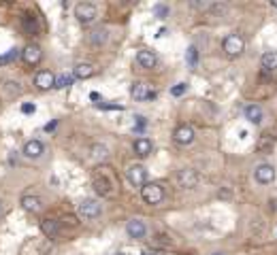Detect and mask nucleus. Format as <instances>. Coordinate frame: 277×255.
Segmentation results:
<instances>
[{
  "mask_svg": "<svg viewBox=\"0 0 277 255\" xmlns=\"http://www.w3.org/2000/svg\"><path fill=\"white\" fill-rule=\"evenodd\" d=\"M75 17L81 21V24L85 26H90V24H94L96 17H98V11H96V6L92 4V2H79L75 6Z\"/></svg>",
  "mask_w": 277,
  "mask_h": 255,
  "instance_id": "nucleus-2",
  "label": "nucleus"
},
{
  "mask_svg": "<svg viewBox=\"0 0 277 255\" xmlns=\"http://www.w3.org/2000/svg\"><path fill=\"white\" fill-rule=\"evenodd\" d=\"M21 209L37 215V212L43 211V200L39 196H24V198H21Z\"/></svg>",
  "mask_w": 277,
  "mask_h": 255,
  "instance_id": "nucleus-15",
  "label": "nucleus"
},
{
  "mask_svg": "<svg viewBox=\"0 0 277 255\" xmlns=\"http://www.w3.org/2000/svg\"><path fill=\"white\" fill-rule=\"evenodd\" d=\"M130 96H132L137 102H145V100H154V98H156V91H154L152 87H149V83H145V81H137V83H132Z\"/></svg>",
  "mask_w": 277,
  "mask_h": 255,
  "instance_id": "nucleus-5",
  "label": "nucleus"
},
{
  "mask_svg": "<svg viewBox=\"0 0 277 255\" xmlns=\"http://www.w3.org/2000/svg\"><path fill=\"white\" fill-rule=\"evenodd\" d=\"M96 109H103V111H124V104H115V102H96Z\"/></svg>",
  "mask_w": 277,
  "mask_h": 255,
  "instance_id": "nucleus-27",
  "label": "nucleus"
},
{
  "mask_svg": "<svg viewBox=\"0 0 277 255\" xmlns=\"http://www.w3.org/2000/svg\"><path fill=\"white\" fill-rule=\"evenodd\" d=\"M154 13H156V15H158L160 19L166 17V6H165V4H156V6H154Z\"/></svg>",
  "mask_w": 277,
  "mask_h": 255,
  "instance_id": "nucleus-30",
  "label": "nucleus"
},
{
  "mask_svg": "<svg viewBox=\"0 0 277 255\" xmlns=\"http://www.w3.org/2000/svg\"><path fill=\"white\" fill-rule=\"evenodd\" d=\"M41 232L45 234L47 238H58L60 223L55 221V219H43V221H41Z\"/></svg>",
  "mask_w": 277,
  "mask_h": 255,
  "instance_id": "nucleus-17",
  "label": "nucleus"
},
{
  "mask_svg": "<svg viewBox=\"0 0 277 255\" xmlns=\"http://www.w3.org/2000/svg\"><path fill=\"white\" fill-rule=\"evenodd\" d=\"M92 155H94V160H105L109 155V149L105 145H92Z\"/></svg>",
  "mask_w": 277,
  "mask_h": 255,
  "instance_id": "nucleus-25",
  "label": "nucleus"
},
{
  "mask_svg": "<svg viewBox=\"0 0 277 255\" xmlns=\"http://www.w3.org/2000/svg\"><path fill=\"white\" fill-rule=\"evenodd\" d=\"M260 66L265 68L267 73H275V70H277V51H267V53H262Z\"/></svg>",
  "mask_w": 277,
  "mask_h": 255,
  "instance_id": "nucleus-19",
  "label": "nucleus"
},
{
  "mask_svg": "<svg viewBox=\"0 0 277 255\" xmlns=\"http://www.w3.org/2000/svg\"><path fill=\"white\" fill-rule=\"evenodd\" d=\"M126 232H128L130 238H143L147 234V228L141 219H130V221L126 223Z\"/></svg>",
  "mask_w": 277,
  "mask_h": 255,
  "instance_id": "nucleus-13",
  "label": "nucleus"
},
{
  "mask_svg": "<svg viewBox=\"0 0 277 255\" xmlns=\"http://www.w3.org/2000/svg\"><path fill=\"white\" fill-rule=\"evenodd\" d=\"M0 211H2V202H0Z\"/></svg>",
  "mask_w": 277,
  "mask_h": 255,
  "instance_id": "nucleus-36",
  "label": "nucleus"
},
{
  "mask_svg": "<svg viewBox=\"0 0 277 255\" xmlns=\"http://www.w3.org/2000/svg\"><path fill=\"white\" fill-rule=\"evenodd\" d=\"M141 196L147 204H160L165 200V189L158 183H147V185L141 187Z\"/></svg>",
  "mask_w": 277,
  "mask_h": 255,
  "instance_id": "nucleus-3",
  "label": "nucleus"
},
{
  "mask_svg": "<svg viewBox=\"0 0 277 255\" xmlns=\"http://www.w3.org/2000/svg\"><path fill=\"white\" fill-rule=\"evenodd\" d=\"M188 91V85L186 83H177L175 87H170V96H175V98H179V96H183Z\"/></svg>",
  "mask_w": 277,
  "mask_h": 255,
  "instance_id": "nucleus-29",
  "label": "nucleus"
},
{
  "mask_svg": "<svg viewBox=\"0 0 277 255\" xmlns=\"http://www.w3.org/2000/svg\"><path fill=\"white\" fill-rule=\"evenodd\" d=\"M145 255H165V253H160V251H154V253H145Z\"/></svg>",
  "mask_w": 277,
  "mask_h": 255,
  "instance_id": "nucleus-33",
  "label": "nucleus"
},
{
  "mask_svg": "<svg viewBox=\"0 0 277 255\" xmlns=\"http://www.w3.org/2000/svg\"><path fill=\"white\" fill-rule=\"evenodd\" d=\"M137 64L141 68L145 70H152L156 64H158V58L154 55V51H147V49H141V51L137 53Z\"/></svg>",
  "mask_w": 277,
  "mask_h": 255,
  "instance_id": "nucleus-14",
  "label": "nucleus"
},
{
  "mask_svg": "<svg viewBox=\"0 0 277 255\" xmlns=\"http://www.w3.org/2000/svg\"><path fill=\"white\" fill-rule=\"evenodd\" d=\"M92 187H94V191L98 196H103V198H107L111 194V183H109V179L107 176H101V174H96L94 176V181H92Z\"/></svg>",
  "mask_w": 277,
  "mask_h": 255,
  "instance_id": "nucleus-16",
  "label": "nucleus"
},
{
  "mask_svg": "<svg viewBox=\"0 0 277 255\" xmlns=\"http://www.w3.org/2000/svg\"><path fill=\"white\" fill-rule=\"evenodd\" d=\"M24 30H26V34H34V30H37V19L32 15L24 17Z\"/></svg>",
  "mask_w": 277,
  "mask_h": 255,
  "instance_id": "nucleus-26",
  "label": "nucleus"
},
{
  "mask_svg": "<svg viewBox=\"0 0 277 255\" xmlns=\"http://www.w3.org/2000/svg\"><path fill=\"white\" fill-rule=\"evenodd\" d=\"M198 181H201V176H198V172L192 170V168H186V170H179V172H177V185L183 187V189L196 187Z\"/></svg>",
  "mask_w": 277,
  "mask_h": 255,
  "instance_id": "nucleus-6",
  "label": "nucleus"
},
{
  "mask_svg": "<svg viewBox=\"0 0 277 255\" xmlns=\"http://www.w3.org/2000/svg\"><path fill=\"white\" fill-rule=\"evenodd\" d=\"M101 211L103 209L96 200H83L81 204H77V215H79V219H83V221L96 219L98 215H101Z\"/></svg>",
  "mask_w": 277,
  "mask_h": 255,
  "instance_id": "nucleus-4",
  "label": "nucleus"
},
{
  "mask_svg": "<svg viewBox=\"0 0 277 255\" xmlns=\"http://www.w3.org/2000/svg\"><path fill=\"white\" fill-rule=\"evenodd\" d=\"M94 75V66L88 62H81V64H77L75 70H73V77L75 79H90V77Z\"/></svg>",
  "mask_w": 277,
  "mask_h": 255,
  "instance_id": "nucleus-21",
  "label": "nucleus"
},
{
  "mask_svg": "<svg viewBox=\"0 0 277 255\" xmlns=\"http://www.w3.org/2000/svg\"><path fill=\"white\" fill-rule=\"evenodd\" d=\"M73 81H75V77H70V75H58V77H55V85H54V87L55 89H66V87L73 85Z\"/></svg>",
  "mask_w": 277,
  "mask_h": 255,
  "instance_id": "nucleus-23",
  "label": "nucleus"
},
{
  "mask_svg": "<svg viewBox=\"0 0 277 255\" xmlns=\"http://www.w3.org/2000/svg\"><path fill=\"white\" fill-rule=\"evenodd\" d=\"M45 153V145L41 143V140H28L24 145V155L30 160H39L41 155Z\"/></svg>",
  "mask_w": 277,
  "mask_h": 255,
  "instance_id": "nucleus-12",
  "label": "nucleus"
},
{
  "mask_svg": "<svg viewBox=\"0 0 277 255\" xmlns=\"http://www.w3.org/2000/svg\"><path fill=\"white\" fill-rule=\"evenodd\" d=\"M173 140L177 145H190L194 140V128L192 126H177L173 132Z\"/></svg>",
  "mask_w": 277,
  "mask_h": 255,
  "instance_id": "nucleus-9",
  "label": "nucleus"
},
{
  "mask_svg": "<svg viewBox=\"0 0 277 255\" xmlns=\"http://www.w3.org/2000/svg\"><path fill=\"white\" fill-rule=\"evenodd\" d=\"M186 62H188L190 68H196V64H198V49H196L194 45L188 47V51H186Z\"/></svg>",
  "mask_w": 277,
  "mask_h": 255,
  "instance_id": "nucleus-24",
  "label": "nucleus"
},
{
  "mask_svg": "<svg viewBox=\"0 0 277 255\" xmlns=\"http://www.w3.org/2000/svg\"><path fill=\"white\" fill-rule=\"evenodd\" d=\"M107 41H109V32H107L105 28H98V30H94L90 34V42H92V45H96V47L105 45Z\"/></svg>",
  "mask_w": 277,
  "mask_h": 255,
  "instance_id": "nucleus-22",
  "label": "nucleus"
},
{
  "mask_svg": "<svg viewBox=\"0 0 277 255\" xmlns=\"http://www.w3.org/2000/svg\"><path fill=\"white\" fill-rule=\"evenodd\" d=\"M21 111L24 113H34V104H24L21 106Z\"/></svg>",
  "mask_w": 277,
  "mask_h": 255,
  "instance_id": "nucleus-31",
  "label": "nucleus"
},
{
  "mask_svg": "<svg viewBox=\"0 0 277 255\" xmlns=\"http://www.w3.org/2000/svg\"><path fill=\"white\" fill-rule=\"evenodd\" d=\"M271 6H275V9H277V0H273V2H271Z\"/></svg>",
  "mask_w": 277,
  "mask_h": 255,
  "instance_id": "nucleus-34",
  "label": "nucleus"
},
{
  "mask_svg": "<svg viewBox=\"0 0 277 255\" xmlns=\"http://www.w3.org/2000/svg\"><path fill=\"white\" fill-rule=\"evenodd\" d=\"M21 58H24L26 64H30V66H37V64L41 62V58H43L41 47H37V45H26L24 51H21Z\"/></svg>",
  "mask_w": 277,
  "mask_h": 255,
  "instance_id": "nucleus-11",
  "label": "nucleus"
},
{
  "mask_svg": "<svg viewBox=\"0 0 277 255\" xmlns=\"http://www.w3.org/2000/svg\"><path fill=\"white\" fill-rule=\"evenodd\" d=\"M34 85H37L39 89H52L54 85H55V77L49 73V70H39L37 75H34Z\"/></svg>",
  "mask_w": 277,
  "mask_h": 255,
  "instance_id": "nucleus-10",
  "label": "nucleus"
},
{
  "mask_svg": "<svg viewBox=\"0 0 277 255\" xmlns=\"http://www.w3.org/2000/svg\"><path fill=\"white\" fill-rule=\"evenodd\" d=\"M152 149H154L152 140L145 138V136H141V138L134 140V153H137L139 158H147V155L152 153Z\"/></svg>",
  "mask_w": 277,
  "mask_h": 255,
  "instance_id": "nucleus-18",
  "label": "nucleus"
},
{
  "mask_svg": "<svg viewBox=\"0 0 277 255\" xmlns=\"http://www.w3.org/2000/svg\"><path fill=\"white\" fill-rule=\"evenodd\" d=\"M128 181H130L134 187H143V185H147V170H145V166L134 164V166L128 168Z\"/></svg>",
  "mask_w": 277,
  "mask_h": 255,
  "instance_id": "nucleus-8",
  "label": "nucleus"
},
{
  "mask_svg": "<svg viewBox=\"0 0 277 255\" xmlns=\"http://www.w3.org/2000/svg\"><path fill=\"white\" fill-rule=\"evenodd\" d=\"M262 117H265V113H262V109L258 104H247L245 106V119H247V122H252V124L258 126L262 122Z\"/></svg>",
  "mask_w": 277,
  "mask_h": 255,
  "instance_id": "nucleus-20",
  "label": "nucleus"
},
{
  "mask_svg": "<svg viewBox=\"0 0 277 255\" xmlns=\"http://www.w3.org/2000/svg\"><path fill=\"white\" fill-rule=\"evenodd\" d=\"M55 126H58V122H49V124L45 126V132H52V130H55Z\"/></svg>",
  "mask_w": 277,
  "mask_h": 255,
  "instance_id": "nucleus-32",
  "label": "nucleus"
},
{
  "mask_svg": "<svg viewBox=\"0 0 277 255\" xmlns=\"http://www.w3.org/2000/svg\"><path fill=\"white\" fill-rule=\"evenodd\" d=\"M254 179L260 185H269V183L275 181V168L271 164H258L254 168Z\"/></svg>",
  "mask_w": 277,
  "mask_h": 255,
  "instance_id": "nucleus-7",
  "label": "nucleus"
},
{
  "mask_svg": "<svg viewBox=\"0 0 277 255\" xmlns=\"http://www.w3.org/2000/svg\"><path fill=\"white\" fill-rule=\"evenodd\" d=\"M17 58V49H9L4 55H0V66H4V64H9Z\"/></svg>",
  "mask_w": 277,
  "mask_h": 255,
  "instance_id": "nucleus-28",
  "label": "nucleus"
},
{
  "mask_svg": "<svg viewBox=\"0 0 277 255\" xmlns=\"http://www.w3.org/2000/svg\"><path fill=\"white\" fill-rule=\"evenodd\" d=\"M211 255H224V253H211Z\"/></svg>",
  "mask_w": 277,
  "mask_h": 255,
  "instance_id": "nucleus-35",
  "label": "nucleus"
},
{
  "mask_svg": "<svg viewBox=\"0 0 277 255\" xmlns=\"http://www.w3.org/2000/svg\"><path fill=\"white\" fill-rule=\"evenodd\" d=\"M222 47H224L226 55H230V58H237V55L243 53L245 41H243V37H239V34H228V37L222 41Z\"/></svg>",
  "mask_w": 277,
  "mask_h": 255,
  "instance_id": "nucleus-1",
  "label": "nucleus"
}]
</instances>
